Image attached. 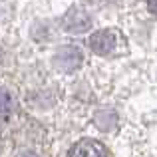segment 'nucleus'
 <instances>
[{
    "label": "nucleus",
    "instance_id": "obj_7",
    "mask_svg": "<svg viewBox=\"0 0 157 157\" xmlns=\"http://www.w3.org/2000/svg\"><path fill=\"white\" fill-rule=\"evenodd\" d=\"M18 157H36V155H34V153H20Z\"/></svg>",
    "mask_w": 157,
    "mask_h": 157
},
{
    "label": "nucleus",
    "instance_id": "obj_3",
    "mask_svg": "<svg viewBox=\"0 0 157 157\" xmlns=\"http://www.w3.org/2000/svg\"><path fill=\"white\" fill-rule=\"evenodd\" d=\"M90 48L100 56H107L115 48V34L111 30H100L90 38Z\"/></svg>",
    "mask_w": 157,
    "mask_h": 157
},
{
    "label": "nucleus",
    "instance_id": "obj_2",
    "mask_svg": "<svg viewBox=\"0 0 157 157\" xmlns=\"http://www.w3.org/2000/svg\"><path fill=\"white\" fill-rule=\"evenodd\" d=\"M68 157H109V153L96 139H82L70 149Z\"/></svg>",
    "mask_w": 157,
    "mask_h": 157
},
{
    "label": "nucleus",
    "instance_id": "obj_1",
    "mask_svg": "<svg viewBox=\"0 0 157 157\" xmlns=\"http://www.w3.org/2000/svg\"><path fill=\"white\" fill-rule=\"evenodd\" d=\"M54 62H56V68L62 72H74L82 64V52L76 46H64L56 54Z\"/></svg>",
    "mask_w": 157,
    "mask_h": 157
},
{
    "label": "nucleus",
    "instance_id": "obj_4",
    "mask_svg": "<svg viewBox=\"0 0 157 157\" xmlns=\"http://www.w3.org/2000/svg\"><path fill=\"white\" fill-rule=\"evenodd\" d=\"M90 26H92V20L84 10H72L64 18V28L72 34H84L86 30H90Z\"/></svg>",
    "mask_w": 157,
    "mask_h": 157
},
{
    "label": "nucleus",
    "instance_id": "obj_6",
    "mask_svg": "<svg viewBox=\"0 0 157 157\" xmlns=\"http://www.w3.org/2000/svg\"><path fill=\"white\" fill-rule=\"evenodd\" d=\"M149 10L157 16V0H149Z\"/></svg>",
    "mask_w": 157,
    "mask_h": 157
},
{
    "label": "nucleus",
    "instance_id": "obj_5",
    "mask_svg": "<svg viewBox=\"0 0 157 157\" xmlns=\"http://www.w3.org/2000/svg\"><path fill=\"white\" fill-rule=\"evenodd\" d=\"M14 113V100H12L10 92L0 88V123H6Z\"/></svg>",
    "mask_w": 157,
    "mask_h": 157
}]
</instances>
